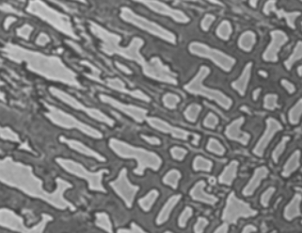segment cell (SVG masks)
<instances>
[{"label":"cell","mask_w":302,"mask_h":233,"mask_svg":"<svg viewBox=\"0 0 302 233\" xmlns=\"http://www.w3.org/2000/svg\"><path fill=\"white\" fill-rule=\"evenodd\" d=\"M90 28L92 33L100 40L101 50L104 53L110 56L117 54L127 60L134 61L140 65L142 69L147 64V61L140 53V49L144 44L141 38H134L129 46L123 47L119 44L121 38L117 34L109 32L94 22H91Z\"/></svg>","instance_id":"cell-1"},{"label":"cell","mask_w":302,"mask_h":233,"mask_svg":"<svg viewBox=\"0 0 302 233\" xmlns=\"http://www.w3.org/2000/svg\"><path fill=\"white\" fill-rule=\"evenodd\" d=\"M109 147L118 157L136 161L137 167L133 170L135 175L141 176L144 175L145 170L147 169L157 171L161 167L162 159L154 152L134 147L116 139L109 140Z\"/></svg>","instance_id":"cell-2"},{"label":"cell","mask_w":302,"mask_h":233,"mask_svg":"<svg viewBox=\"0 0 302 233\" xmlns=\"http://www.w3.org/2000/svg\"><path fill=\"white\" fill-rule=\"evenodd\" d=\"M209 67L202 66L194 78L184 86V90L190 94L201 96L216 102L223 109L229 110L232 107L233 101L222 91L211 88L204 84L207 77L210 74Z\"/></svg>","instance_id":"cell-3"},{"label":"cell","mask_w":302,"mask_h":233,"mask_svg":"<svg viewBox=\"0 0 302 233\" xmlns=\"http://www.w3.org/2000/svg\"><path fill=\"white\" fill-rule=\"evenodd\" d=\"M120 18L123 21L130 24L139 29L143 30L151 35L159 38L168 43L176 44L177 38L175 34L160 25L135 13L130 8L123 7L120 11Z\"/></svg>","instance_id":"cell-4"},{"label":"cell","mask_w":302,"mask_h":233,"mask_svg":"<svg viewBox=\"0 0 302 233\" xmlns=\"http://www.w3.org/2000/svg\"><path fill=\"white\" fill-rule=\"evenodd\" d=\"M188 50L192 55L210 60L226 72H231L236 63V60L226 52L211 47L202 42H192Z\"/></svg>","instance_id":"cell-5"},{"label":"cell","mask_w":302,"mask_h":233,"mask_svg":"<svg viewBox=\"0 0 302 233\" xmlns=\"http://www.w3.org/2000/svg\"><path fill=\"white\" fill-rule=\"evenodd\" d=\"M257 214L256 210L250 204L240 199L234 192H232L227 199L222 218L225 223L236 224L239 218L252 217Z\"/></svg>","instance_id":"cell-6"},{"label":"cell","mask_w":302,"mask_h":233,"mask_svg":"<svg viewBox=\"0 0 302 233\" xmlns=\"http://www.w3.org/2000/svg\"><path fill=\"white\" fill-rule=\"evenodd\" d=\"M64 165L74 175L86 180L91 190L96 192H105L102 181L103 175L109 173L108 170L103 169L98 172H91L81 164L73 161H65Z\"/></svg>","instance_id":"cell-7"},{"label":"cell","mask_w":302,"mask_h":233,"mask_svg":"<svg viewBox=\"0 0 302 233\" xmlns=\"http://www.w3.org/2000/svg\"><path fill=\"white\" fill-rule=\"evenodd\" d=\"M109 186L119 197L123 200L127 207L131 208L139 187L129 181L125 168L121 170L115 180L109 182Z\"/></svg>","instance_id":"cell-8"},{"label":"cell","mask_w":302,"mask_h":233,"mask_svg":"<svg viewBox=\"0 0 302 233\" xmlns=\"http://www.w3.org/2000/svg\"><path fill=\"white\" fill-rule=\"evenodd\" d=\"M143 74L154 80L168 84H178L177 75L170 70L169 67L164 64L159 58L154 57L147 61L143 68Z\"/></svg>","instance_id":"cell-9"},{"label":"cell","mask_w":302,"mask_h":233,"mask_svg":"<svg viewBox=\"0 0 302 233\" xmlns=\"http://www.w3.org/2000/svg\"><path fill=\"white\" fill-rule=\"evenodd\" d=\"M52 117L55 122L62 125L63 127L69 128V129H76L82 132L84 135L94 139H101L103 138V135L98 130L94 129V127L82 123L74 117L64 114L60 111L53 109L52 111Z\"/></svg>","instance_id":"cell-10"},{"label":"cell","mask_w":302,"mask_h":233,"mask_svg":"<svg viewBox=\"0 0 302 233\" xmlns=\"http://www.w3.org/2000/svg\"><path fill=\"white\" fill-rule=\"evenodd\" d=\"M53 93L58 98L62 99L64 102L68 103L73 108L77 109V110L83 111L86 113L89 117L94 119L95 121L100 122L101 123L105 124L109 127H112L114 125L115 122L111 118H109L104 113L101 112L100 110L96 108H89L83 104L82 103L79 102L76 98H73L70 95L66 94V93L61 92V91L53 90Z\"/></svg>","instance_id":"cell-11"},{"label":"cell","mask_w":302,"mask_h":233,"mask_svg":"<svg viewBox=\"0 0 302 233\" xmlns=\"http://www.w3.org/2000/svg\"><path fill=\"white\" fill-rule=\"evenodd\" d=\"M99 97L101 102L120 111L121 112L134 120L137 123H143L146 119L147 110L144 108L135 105L125 104L108 95L101 94Z\"/></svg>","instance_id":"cell-12"},{"label":"cell","mask_w":302,"mask_h":233,"mask_svg":"<svg viewBox=\"0 0 302 233\" xmlns=\"http://www.w3.org/2000/svg\"><path fill=\"white\" fill-rule=\"evenodd\" d=\"M271 40L262 54L263 60L267 62H276L281 48L288 42L289 38L280 30H273L270 33Z\"/></svg>","instance_id":"cell-13"},{"label":"cell","mask_w":302,"mask_h":233,"mask_svg":"<svg viewBox=\"0 0 302 233\" xmlns=\"http://www.w3.org/2000/svg\"><path fill=\"white\" fill-rule=\"evenodd\" d=\"M148 8L152 11L160 15L168 16L174 21L180 24H187L190 21V18L181 10L172 8L167 4L158 1H139Z\"/></svg>","instance_id":"cell-14"},{"label":"cell","mask_w":302,"mask_h":233,"mask_svg":"<svg viewBox=\"0 0 302 233\" xmlns=\"http://www.w3.org/2000/svg\"><path fill=\"white\" fill-rule=\"evenodd\" d=\"M283 127L280 123L273 118H269L266 121V129L256 145L253 149V153L257 157H262L265 150L270 143L271 140L274 137L275 134L282 130Z\"/></svg>","instance_id":"cell-15"},{"label":"cell","mask_w":302,"mask_h":233,"mask_svg":"<svg viewBox=\"0 0 302 233\" xmlns=\"http://www.w3.org/2000/svg\"><path fill=\"white\" fill-rule=\"evenodd\" d=\"M147 123L153 129L165 134H169L172 137L175 139L186 141L188 139L192 134L185 130L180 129V128L174 127L167 122L157 117L148 118L147 120Z\"/></svg>","instance_id":"cell-16"},{"label":"cell","mask_w":302,"mask_h":233,"mask_svg":"<svg viewBox=\"0 0 302 233\" xmlns=\"http://www.w3.org/2000/svg\"><path fill=\"white\" fill-rule=\"evenodd\" d=\"M244 118L240 117L234 120L225 130V135L231 141L238 142L242 145H248L251 139L250 134L243 131L242 127L244 123Z\"/></svg>","instance_id":"cell-17"},{"label":"cell","mask_w":302,"mask_h":233,"mask_svg":"<svg viewBox=\"0 0 302 233\" xmlns=\"http://www.w3.org/2000/svg\"><path fill=\"white\" fill-rule=\"evenodd\" d=\"M252 62H248L243 69L242 73L238 78L233 81L231 86L241 96H245L249 83L251 80L252 72Z\"/></svg>","instance_id":"cell-18"},{"label":"cell","mask_w":302,"mask_h":233,"mask_svg":"<svg viewBox=\"0 0 302 233\" xmlns=\"http://www.w3.org/2000/svg\"><path fill=\"white\" fill-rule=\"evenodd\" d=\"M205 187H206V183L204 180H200L190 190V196L196 201L204 202L210 205H214L218 201V198L212 194L207 193Z\"/></svg>","instance_id":"cell-19"},{"label":"cell","mask_w":302,"mask_h":233,"mask_svg":"<svg viewBox=\"0 0 302 233\" xmlns=\"http://www.w3.org/2000/svg\"><path fill=\"white\" fill-rule=\"evenodd\" d=\"M269 174V170L267 167H260L257 168L248 183L243 190V194L245 196L252 195L255 190L260 185L261 181L267 177Z\"/></svg>","instance_id":"cell-20"},{"label":"cell","mask_w":302,"mask_h":233,"mask_svg":"<svg viewBox=\"0 0 302 233\" xmlns=\"http://www.w3.org/2000/svg\"><path fill=\"white\" fill-rule=\"evenodd\" d=\"M181 198L182 196L180 194H176V195L171 196L164 204L156 218V224L158 225H162L168 221L174 208L180 202Z\"/></svg>","instance_id":"cell-21"},{"label":"cell","mask_w":302,"mask_h":233,"mask_svg":"<svg viewBox=\"0 0 302 233\" xmlns=\"http://www.w3.org/2000/svg\"><path fill=\"white\" fill-rule=\"evenodd\" d=\"M107 86L110 87L113 90H116L121 92L127 93V94H129L131 96L134 97V98L139 99V100L145 101V102H147L150 101V98L140 90H127L122 81L119 80V78L107 79Z\"/></svg>","instance_id":"cell-22"},{"label":"cell","mask_w":302,"mask_h":233,"mask_svg":"<svg viewBox=\"0 0 302 233\" xmlns=\"http://www.w3.org/2000/svg\"><path fill=\"white\" fill-rule=\"evenodd\" d=\"M69 144L72 149L75 151H78V153L86 156V157L94 158L99 162H105L106 159L102 155H101L98 152L94 151V150L88 147V146L85 145L84 144L76 141H66Z\"/></svg>","instance_id":"cell-23"},{"label":"cell","mask_w":302,"mask_h":233,"mask_svg":"<svg viewBox=\"0 0 302 233\" xmlns=\"http://www.w3.org/2000/svg\"><path fill=\"white\" fill-rule=\"evenodd\" d=\"M301 196L300 194H295L294 197L287 204L284 210V217L287 220H291L301 215L300 204Z\"/></svg>","instance_id":"cell-24"},{"label":"cell","mask_w":302,"mask_h":233,"mask_svg":"<svg viewBox=\"0 0 302 233\" xmlns=\"http://www.w3.org/2000/svg\"><path fill=\"white\" fill-rule=\"evenodd\" d=\"M255 44H256V34L252 30H247L243 32L239 37L238 45L242 51L246 52L252 51Z\"/></svg>","instance_id":"cell-25"},{"label":"cell","mask_w":302,"mask_h":233,"mask_svg":"<svg viewBox=\"0 0 302 233\" xmlns=\"http://www.w3.org/2000/svg\"><path fill=\"white\" fill-rule=\"evenodd\" d=\"M238 163L236 161H233L226 168L219 177L220 183L231 185L235 178H236L238 172Z\"/></svg>","instance_id":"cell-26"},{"label":"cell","mask_w":302,"mask_h":233,"mask_svg":"<svg viewBox=\"0 0 302 233\" xmlns=\"http://www.w3.org/2000/svg\"><path fill=\"white\" fill-rule=\"evenodd\" d=\"M300 157L301 153L299 151H295L287 159L285 163L284 167H283L282 175L285 177H287L294 173L299 165H300Z\"/></svg>","instance_id":"cell-27"},{"label":"cell","mask_w":302,"mask_h":233,"mask_svg":"<svg viewBox=\"0 0 302 233\" xmlns=\"http://www.w3.org/2000/svg\"><path fill=\"white\" fill-rule=\"evenodd\" d=\"M159 196V192L157 190H152L146 195L138 200V204L141 209L145 212H148L155 203Z\"/></svg>","instance_id":"cell-28"},{"label":"cell","mask_w":302,"mask_h":233,"mask_svg":"<svg viewBox=\"0 0 302 233\" xmlns=\"http://www.w3.org/2000/svg\"><path fill=\"white\" fill-rule=\"evenodd\" d=\"M232 26L228 20H223L216 29V35L221 40L227 41L232 34Z\"/></svg>","instance_id":"cell-29"},{"label":"cell","mask_w":302,"mask_h":233,"mask_svg":"<svg viewBox=\"0 0 302 233\" xmlns=\"http://www.w3.org/2000/svg\"><path fill=\"white\" fill-rule=\"evenodd\" d=\"M96 224L101 229L107 233L113 232L112 224L108 214L105 212H98L96 214Z\"/></svg>","instance_id":"cell-30"},{"label":"cell","mask_w":302,"mask_h":233,"mask_svg":"<svg viewBox=\"0 0 302 233\" xmlns=\"http://www.w3.org/2000/svg\"><path fill=\"white\" fill-rule=\"evenodd\" d=\"M302 56V43L301 41L297 42L293 48L292 53L284 62V66L287 70H290L293 65L300 60Z\"/></svg>","instance_id":"cell-31"},{"label":"cell","mask_w":302,"mask_h":233,"mask_svg":"<svg viewBox=\"0 0 302 233\" xmlns=\"http://www.w3.org/2000/svg\"><path fill=\"white\" fill-rule=\"evenodd\" d=\"M181 177L182 175L179 171L172 169L168 172L164 176L163 182L166 185L171 186L172 188L176 189L178 187V182Z\"/></svg>","instance_id":"cell-32"},{"label":"cell","mask_w":302,"mask_h":233,"mask_svg":"<svg viewBox=\"0 0 302 233\" xmlns=\"http://www.w3.org/2000/svg\"><path fill=\"white\" fill-rule=\"evenodd\" d=\"M202 109V107L200 104L193 103V104H190L186 108L185 112H184V116H185L186 120L190 123H196L200 116Z\"/></svg>","instance_id":"cell-33"},{"label":"cell","mask_w":302,"mask_h":233,"mask_svg":"<svg viewBox=\"0 0 302 233\" xmlns=\"http://www.w3.org/2000/svg\"><path fill=\"white\" fill-rule=\"evenodd\" d=\"M302 112V101L299 99L292 108L290 109L288 113V119L289 123L291 125H295L299 123Z\"/></svg>","instance_id":"cell-34"},{"label":"cell","mask_w":302,"mask_h":233,"mask_svg":"<svg viewBox=\"0 0 302 233\" xmlns=\"http://www.w3.org/2000/svg\"><path fill=\"white\" fill-rule=\"evenodd\" d=\"M193 167L195 171L210 172L212 169L213 163L210 160L207 159L202 156H198L194 159Z\"/></svg>","instance_id":"cell-35"},{"label":"cell","mask_w":302,"mask_h":233,"mask_svg":"<svg viewBox=\"0 0 302 233\" xmlns=\"http://www.w3.org/2000/svg\"><path fill=\"white\" fill-rule=\"evenodd\" d=\"M180 101H181L180 97L174 93H166L162 98V102H163L164 106L170 110H174L177 108Z\"/></svg>","instance_id":"cell-36"},{"label":"cell","mask_w":302,"mask_h":233,"mask_svg":"<svg viewBox=\"0 0 302 233\" xmlns=\"http://www.w3.org/2000/svg\"><path fill=\"white\" fill-rule=\"evenodd\" d=\"M207 149L211 153L218 156H223L226 153V149L218 140L210 138L207 145Z\"/></svg>","instance_id":"cell-37"},{"label":"cell","mask_w":302,"mask_h":233,"mask_svg":"<svg viewBox=\"0 0 302 233\" xmlns=\"http://www.w3.org/2000/svg\"><path fill=\"white\" fill-rule=\"evenodd\" d=\"M289 139H290V138L289 137H283V139H281V141L279 142L278 145L276 146V147L275 148V149L273 150L272 158L275 163H277L279 158H280L281 155H282L283 152H284Z\"/></svg>","instance_id":"cell-38"},{"label":"cell","mask_w":302,"mask_h":233,"mask_svg":"<svg viewBox=\"0 0 302 233\" xmlns=\"http://www.w3.org/2000/svg\"><path fill=\"white\" fill-rule=\"evenodd\" d=\"M278 96L275 94L265 95L263 100V107L268 110H274L278 107Z\"/></svg>","instance_id":"cell-39"},{"label":"cell","mask_w":302,"mask_h":233,"mask_svg":"<svg viewBox=\"0 0 302 233\" xmlns=\"http://www.w3.org/2000/svg\"><path fill=\"white\" fill-rule=\"evenodd\" d=\"M193 215V209L190 206H187L184 208L183 211L180 214L179 218H178V226L180 228H185L187 225L188 220Z\"/></svg>","instance_id":"cell-40"},{"label":"cell","mask_w":302,"mask_h":233,"mask_svg":"<svg viewBox=\"0 0 302 233\" xmlns=\"http://www.w3.org/2000/svg\"><path fill=\"white\" fill-rule=\"evenodd\" d=\"M219 124L218 117L214 113L209 112L204 121V126L207 129H215Z\"/></svg>","instance_id":"cell-41"},{"label":"cell","mask_w":302,"mask_h":233,"mask_svg":"<svg viewBox=\"0 0 302 233\" xmlns=\"http://www.w3.org/2000/svg\"><path fill=\"white\" fill-rule=\"evenodd\" d=\"M172 157L176 161H182L186 157L188 151L184 148L180 147H174L170 150Z\"/></svg>","instance_id":"cell-42"},{"label":"cell","mask_w":302,"mask_h":233,"mask_svg":"<svg viewBox=\"0 0 302 233\" xmlns=\"http://www.w3.org/2000/svg\"><path fill=\"white\" fill-rule=\"evenodd\" d=\"M215 20H216V17L214 15L211 14H206L202 18L201 24H200L202 30L205 32L208 31Z\"/></svg>","instance_id":"cell-43"},{"label":"cell","mask_w":302,"mask_h":233,"mask_svg":"<svg viewBox=\"0 0 302 233\" xmlns=\"http://www.w3.org/2000/svg\"><path fill=\"white\" fill-rule=\"evenodd\" d=\"M275 191V188L271 186L263 192L261 196V204H262L263 206L267 207L269 205V200H270L271 196L274 194Z\"/></svg>","instance_id":"cell-44"},{"label":"cell","mask_w":302,"mask_h":233,"mask_svg":"<svg viewBox=\"0 0 302 233\" xmlns=\"http://www.w3.org/2000/svg\"><path fill=\"white\" fill-rule=\"evenodd\" d=\"M209 221L207 218L204 217H199L198 218L197 222L194 226V233H203L204 232L205 228L208 225Z\"/></svg>","instance_id":"cell-45"},{"label":"cell","mask_w":302,"mask_h":233,"mask_svg":"<svg viewBox=\"0 0 302 233\" xmlns=\"http://www.w3.org/2000/svg\"><path fill=\"white\" fill-rule=\"evenodd\" d=\"M117 233H147L143 230L140 226L137 225L135 222L131 224L129 228H120L117 230Z\"/></svg>","instance_id":"cell-46"},{"label":"cell","mask_w":302,"mask_h":233,"mask_svg":"<svg viewBox=\"0 0 302 233\" xmlns=\"http://www.w3.org/2000/svg\"><path fill=\"white\" fill-rule=\"evenodd\" d=\"M281 84L289 94H292L295 92L294 84L292 82H291L290 81L287 80L286 79H283L281 81Z\"/></svg>","instance_id":"cell-47"},{"label":"cell","mask_w":302,"mask_h":233,"mask_svg":"<svg viewBox=\"0 0 302 233\" xmlns=\"http://www.w3.org/2000/svg\"><path fill=\"white\" fill-rule=\"evenodd\" d=\"M141 137L145 141H146L147 143H149V145L154 146L161 145V141L157 137L143 135H141Z\"/></svg>","instance_id":"cell-48"},{"label":"cell","mask_w":302,"mask_h":233,"mask_svg":"<svg viewBox=\"0 0 302 233\" xmlns=\"http://www.w3.org/2000/svg\"><path fill=\"white\" fill-rule=\"evenodd\" d=\"M275 1H269L266 2L265 4L264 8H263V12L266 15H269L271 12H274L275 9Z\"/></svg>","instance_id":"cell-49"},{"label":"cell","mask_w":302,"mask_h":233,"mask_svg":"<svg viewBox=\"0 0 302 233\" xmlns=\"http://www.w3.org/2000/svg\"><path fill=\"white\" fill-rule=\"evenodd\" d=\"M229 226L228 224L224 223L219 226L214 233H228Z\"/></svg>","instance_id":"cell-50"},{"label":"cell","mask_w":302,"mask_h":233,"mask_svg":"<svg viewBox=\"0 0 302 233\" xmlns=\"http://www.w3.org/2000/svg\"><path fill=\"white\" fill-rule=\"evenodd\" d=\"M257 228L253 224H248L243 228L242 233H253L257 231Z\"/></svg>","instance_id":"cell-51"},{"label":"cell","mask_w":302,"mask_h":233,"mask_svg":"<svg viewBox=\"0 0 302 233\" xmlns=\"http://www.w3.org/2000/svg\"><path fill=\"white\" fill-rule=\"evenodd\" d=\"M116 65L117 68L120 69V70L123 71V72H125V74H131V71L129 70L128 68H127L126 66H125L124 65L119 64V63H117Z\"/></svg>","instance_id":"cell-52"},{"label":"cell","mask_w":302,"mask_h":233,"mask_svg":"<svg viewBox=\"0 0 302 233\" xmlns=\"http://www.w3.org/2000/svg\"><path fill=\"white\" fill-rule=\"evenodd\" d=\"M261 92V88L255 89V90L253 91L252 94L253 100H257V99H258V97L259 96V94H260Z\"/></svg>","instance_id":"cell-53"},{"label":"cell","mask_w":302,"mask_h":233,"mask_svg":"<svg viewBox=\"0 0 302 233\" xmlns=\"http://www.w3.org/2000/svg\"><path fill=\"white\" fill-rule=\"evenodd\" d=\"M257 2L256 1H252L250 2V6H252L253 8H256Z\"/></svg>","instance_id":"cell-54"},{"label":"cell","mask_w":302,"mask_h":233,"mask_svg":"<svg viewBox=\"0 0 302 233\" xmlns=\"http://www.w3.org/2000/svg\"><path fill=\"white\" fill-rule=\"evenodd\" d=\"M297 72H298V74L299 75V76H301V66H299V68L297 69Z\"/></svg>","instance_id":"cell-55"},{"label":"cell","mask_w":302,"mask_h":233,"mask_svg":"<svg viewBox=\"0 0 302 233\" xmlns=\"http://www.w3.org/2000/svg\"><path fill=\"white\" fill-rule=\"evenodd\" d=\"M164 233H174V232H172L171 231H166V232H165Z\"/></svg>","instance_id":"cell-56"},{"label":"cell","mask_w":302,"mask_h":233,"mask_svg":"<svg viewBox=\"0 0 302 233\" xmlns=\"http://www.w3.org/2000/svg\"></svg>","instance_id":"cell-57"}]
</instances>
